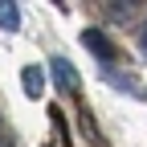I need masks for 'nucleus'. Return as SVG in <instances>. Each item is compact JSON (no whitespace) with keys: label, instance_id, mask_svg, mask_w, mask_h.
<instances>
[{"label":"nucleus","instance_id":"obj_2","mask_svg":"<svg viewBox=\"0 0 147 147\" xmlns=\"http://www.w3.org/2000/svg\"><path fill=\"white\" fill-rule=\"evenodd\" d=\"M82 45H86L90 53H94V57H102V61H110V57H115L110 41H106V37H102L98 29H86V33H82Z\"/></svg>","mask_w":147,"mask_h":147},{"label":"nucleus","instance_id":"obj_1","mask_svg":"<svg viewBox=\"0 0 147 147\" xmlns=\"http://www.w3.org/2000/svg\"><path fill=\"white\" fill-rule=\"evenodd\" d=\"M49 74L57 78V86H61V90H78V69H74L65 57H53V61H49Z\"/></svg>","mask_w":147,"mask_h":147},{"label":"nucleus","instance_id":"obj_3","mask_svg":"<svg viewBox=\"0 0 147 147\" xmlns=\"http://www.w3.org/2000/svg\"><path fill=\"white\" fill-rule=\"evenodd\" d=\"M21 86H25L29 98H41V90H45V69H41V65H25V69H21Z\"/></svg>","mask_w":147,"mask_h":147},{"label":"nucleus","instance_id":"obj_4","mask_svg":"<svg viewBox=\"0 0 147 147\" xmlns=\"http://www.w3.org/2000/svg\"><path fill=\"white\" fill-rule=\"evenodd\" d=\"M0 29H21V12H16V4L12 0H0Z\"/></svg>","mask_w":147,"mask_h":147},{"label":"nucleus","instance_id":"obj_6","mask_svg":"<svg viewBox=\"0 0 147 147\" xmlns=\"http://www.w3.org/2000/svg\"><path fill=\"white\" fill-rule=\"evenodd\" d=\"M143 49H147V29H143Z\"/></svg>","mask_w":147,"mask_h":147},{"label":"nucleus","instance_id":"obj_5","mask_svg":"<svg viewBox=\"0 0 147 147\" xmlns=\"http://www.w3.org/2000/svg\"><path fill=\"white\" fill-rule=\"evenodd\" d=\"M0 147H8V139H4V135H0Z\"/></svg>","mask_w":147,"mask_h":147}]
</instances>
